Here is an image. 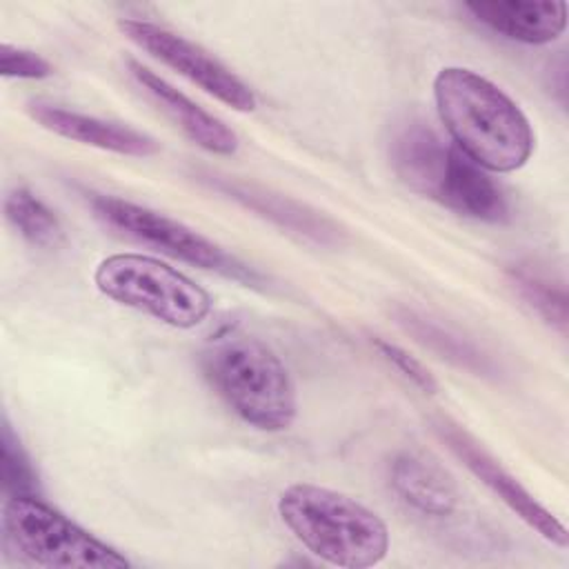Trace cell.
Segmentation results:
<instances>
[{
  "instance_id": "cell-20",
  "label": "cell",
  "mask_w": 569,
  "mask_h": 569,
  "mask_svg": "<svg viewBox=\"0 0 569 569\" xmlns=\"http://www.w3.org/2000/svg\"><path fill=\"white\" fill-rule=\"evenodd\" d=\"M0 73L4 78L42 80V78H49L53 73V64L36 51L13 47V44L4 42L0 47Z\"/></svg>"
},
{
  "instance_id": "cell-18",
  "label": "cell",
  "mask_w": 569,
  "mask_h": 569,
  "mask_svg": "<svg viewBox=\"0 0 569 569\" xmlns=\"http://www.w3.org/2000/svg\"><path fill=\"white\" fill-rule=\"evenodd\" d=\"M2 487L11 496H36L38 478L33 467L11 431V425L2 422Z\"/></svg>"
},
{
  "instance_id": "cell-9",
  "label": "cell",
  "mask_w": 569,
  "mask_h": 569,
  "mask_svg": "<svg viewBox=\"0 0 569 569\" xmlns=\"http://www.w3.org/2000/svg\"><path fill=\"white\" fill-rule=\"evenodd\" d=\"M438 431L449 449L465 462V467L480 482H485L527 527H531L553 547L567 549L569 536L565 525L551 511H547L507 469H502L465 429L451 422H442L438 425Z\"/></svg>"
},
{
  "instance_id": "cell-4",
  "label": "cell",
  "mask_w": 569,
  "mask_h": 569,
  "mask_svg": "<svg viewBox=\"0 0 569 569\" xmlns=\"http://www.w3.org/2000/svg\"><path fill=\"white\" fill-rule=\"evenodd\" d=\"M202 371L220 398L251 427L284 431L298 413L289 369L271 347L247 333H227L202 351Z\"/></svg>"
},
{
  "instance_id": "cell-3",
  "label": "cell",
  "mask_w": 569,
  "mask_h": 569,
  "mask_svg": "<svg viewBox=\"0 0 569 569\" xmlns=\"http://www.w3.org/2000/svg\"><path fill=\"white\" fill-rule=\"evenodd\" d=\"M391 164L411 191L460 216L482 222H502L509 216L507 198L489 173L422 122H411L393 136Z\"/></svg>"
},
{
  "instance_id": "cell-8",
  "label": "cell",
  "mask_w": 569,
  "mask_h": 569,
  "mask_svg": "<svg viewBox=\"0 0 569 569\" xmlns=\"http://www.w3.org/2000/svg\"><path fill=\"white\" fill-rule=\"evenodd\" d=\"M118 29L136 47H140L162 64L171 67L173 71L184 76L189 82H193L222 104L242 113L253 111L258 107V98L251 91V87L191 40L160 24L133 18L118 20Z\"/></svg>"
},
{
  "instance_id": "cell-14",
  "label": "cell",
  "mask_w": 569,
  "mask_h": 569,
  "mask_svg": "<svg viewBox=\"0 0 569 569\" xmlns=\"http://www.w3.org/2000/svg\"><path fill=\"white\" fill-rule=\"evenodd\" d=\"M391 487L413 509L427 516H449L460 502L453 478L433 460L402 451L391 460Z\"/></svg>"
},
{
  "instance_id": "cell-19",
  "label": "cell",
  "mask_w": 569,
  "mask_h": 569,
  "mask_svg": "<svg viewBox=\"0 0 569 569\" xmlns=\"http://www.w3.org/2000/svg\"><path fill=\"white\" fill-rule=\"evenodd\" d=\"M371 342L380 351V356L391 367H396L413 387H418L425 393H436L438 391L436 376L416 356H411L407 349H402V347H398V345H393L389 340H382V338H373Z\"/></svg>"
},
{
  "instance_id": "cell-6",
  "label": "cell",
  "mask_w": 569,
  "mask_h": 569,
  "mask_svg": "<svg viewBox=\"0 0 569 569\" xmlns=\"http://www.w3.org/2000/svg\"><path fill=\"white\" fill-rule=\"evenodd\" d=\"M98 291L156 320L191 329L211 313V296L171 264L142 253H113L93 271Z\"/></svg>"
},
{
  "instance_id": "cell-1",
  "label": "cell",
  "mask_w": 569,
  "mask_h": 569,
  "mask_svg": "<svg viewBox=\"0 0 569 569\" xmlns=\"http://www.w3.org/2000/svg\"><path fill=\"white\" fill-rule=\"evenodd\" d=\"M433 98L453 144L485 171L511 173L529 162L531 122L498 84L471 69L445 67L433 78Z\"/></svg>"
},
{
  "instance_id": "cell-11",
  "label": "cell",
  "mask_w": 569,
  "mask_h": 569,
  "mask_svg": "<svg viewBox=\"0 0 569 569\" xmlns=\"http://www.w3.org/2000/svg\"><path fill=\"white\" fill-rule=\"evenodd\" d=\"M129 69L138 84L156 98V102L200 149L216 156H233L238 151V136L220 118L196 104L191 98H187L182 91H178L173 84H169L151 69L142 67L140 62L129 60Z\"/></svg>"
},
{
  "instance_id": "cell-12",
  "label": "cell",
  "mask_w": 569,
  "mask_h": 569,
  "mask_svg": "<svg viewBox=\"0 0 569 569\" xmlns=\"http://www.w3.org/2000/svg\"><path fill=\"white\" fill-rule=\"evenodd\" d=\"M465 11L491 31L525 44H549L567 29L565 2H467Z\"/></svg>"
},
{
  "instance_id": "cell-17",
  "label": "cell",
  "mask_w": 569,
  "mask_h": 569,
  "mask_svg": "<svg viewBox=\"0 0 569 569\" xmlns=\"http://www.w3.org/2000/svg\"><path fill=\"white\" fill-rule=\"evenodd\" d=\"M511 280L520 298L551 327L560 333L567 331V298L565 289L551 282L547 276L518 267L511 271Z\"/></svg>"
},
{
  "instance_id": "cell-5",
  "label": "cell",
  "mask_w": 569,
  "mask_h": 569,
  "mask_svg": "<svg viewBox=\"0 0 569 569\" xmlns=\"http://www.w3.org/2000/svg\"><path fill=\"white\" fill-rule=\"evenodd\" d=\"M2 549L9 560L49 569H127L131 562L36 496L2 507Z\"/></svg>"
},
{
  "instance_id": "cell-2",
  "label": "cell",
  "mask_w": 569,
  "mask_h": 569,
  "mask_svg": "<svg viewBox=\"0 0 569 569\" xmlns=\"http://www.w3.org/2000/svg\"><path fill=\"white\" fill-rule=\"evenodd\" d=\"M276 509L296 540L333 567L367 569L389 551L385 520L342 491L296 482L280 493Z\"/></svg>"
},
{
  "instance_id": "cell-13",
  "label": "cell",
  "mask_w": 569,
  "mask_h": 569,
  "mask_svg": "<svg viewBox=\"0 0 569 569\" xmlns=\"http://www.w3.org/2000/svg\"><path fill=\"white\" fill-rule=\"evenodd\" d=\"M211 184L220 193L233 198L236 202H240L249 211L271 220L273 224L287 229L289 233L313 240L318 244L340 242V229L331 220H327L318 211H313V209H309V207H305L296 200H289L284 196H276V193L258 189L253 184L233 182V180H224V178L211 180Z\"/></svg>"
},
{
  "instance_id": "cell-10",
  "label": "cell",
  "mask_w": 569,
  "mask_h": 569,
  "mask_svg": "<svg viewBox=\"0 0 569 569\" xmlns=\"http://www.w3.org/2000/svg\"><path fill=\"white\" fill-rule=\"evenodd\" d=\"M29 116L44 127L47 131L62 136L73 142H82L89 147H98L102 151H113L120 156H136V158H147L158 153V142L131 127L109 122L96 116L78 113L58 104H47V102H31L29 104Z\"/></svg>"
},
{
  "instance_id": "cell-7",
  "label": "cell",
  "mask_w": 569,
  "mask_h": 569,
  "mask_svg": "<svg viewBox=\"0 0 569 569\" xmlns=\"http://www.w3.org/2000/svg\"><path fill=\"white\" fill-rule=\"evenodd\" d=\"M91 209L96 218L102 220L107 227L142 244H149L176 260L189 262L207 271H216L247 287H258L262 282L258 271H253L236 256H229L222 247L173 218L113 196H91Z\"/></svg>"
},
{
  "instance_id": "cell-16",
  "label": "cell",
  "mask_w": 569,
  "mask_h": 569,
  "mask_svg": "<svg viewBox=\"0 0 569 569\" xmlns=\"http://www.w3.org/2000/svg\"><path fill=\"white\" fill-rule=\"evenodd\" d=\"M7 220L18 229V233L33 247L53 249L64 240L62 224L58 216L29 189L18 187L4 198Z\"/></svg>"
},
{
  "instance_id": "cell-15",
  "label": "cell",
  "mask_w": 569,
  "mask_h": 569,
  "mask_svg": "<svg viewBox=\"0 0 569 569\" xmlns=\"http://www.w3.org/2000/svg\"><path fill=\"white\" fill-rule=\"evenodd\" d=\"M398 320L420 345H425L440 358L449 360L451 365L478 376H491L496 371L491 358L485 351H480L471 340L462 338L449 327L411 309H402L398 313Z\"/></svg>"
}]
</instances>
